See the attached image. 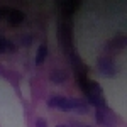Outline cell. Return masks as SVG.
Returning a JSON list of instances; mask_svg holds the SVG:
<instances>
[{
	"label": "cell",
	"mask_w": 127,
	"mask_h": 127,
	"mask_svg": "<svg viewBox=\"0 0 127 127\" xmlns=\"http://www.w3.org/2000/svg\"><path fill=\"white\" fill-rule=\"evenodd\" d=\"M24 19H26V14L19 9H10L9 14H7V22H9L10 26H14V27L20 26L24 22Z\"/></svg>",
	"instance_id": "7"
},
{
	"label": "cell",
	"mask_w": 127,
	"mask_h": 127,
	"mask_svg": "<svg viewBox=\"0 0 127 127\" xmlns=\"http://www.w3.org/2000/svg\"><path fill=\"white\" fill-rule=\"evenodd\" d=\"M71 100V110L76 112L80 115H85L90 112V103H88L85 98H69Z\"/></svg>",
	"instance_id": "6"
},
{
	"label": "cell",
	"mask_w": 127,
	"mask_h": 127,
	"mask_svg": "<svg viewBox=\"0 0 127 127\" xmlns=\"http://www.w3.org/2000/svg\"><path fill=\"white\" fill-rule=\"evenodd\" d=\"M95 119H97V124L100 127H119V124H120L119 115L108 107L95 108Z\"/></svg>",
	"instance_id": "3"
},
{
	"label": "cell",
	"mask_w": 127,
	"mask_h": 127,
	"mask_svg": "<svg viewBox=\"0 0 127 127\" xmlns=\"http://www.w3.org/2000/svg\"><path fill=\"white\" fill-rule=\"evenodd\" d=\"M49 54V49H48V44L46 42H42V44H39V48H37V51H36V58H34V63L39 66V64H42L44 61H46V58H48Z\"/></svg>",
	"instance_id": "8"
},
{
	"label": "cell",
	"mask_w": 127,
	"mask_h": 127,
	"mask_svg": "<svg viewBox=\"0 0 127 127\" xmlns=\"http://www.w3.org/2000/svg\"><path fill=\"white\" fill-rule=\"evenodd\" d=\"M58 5L63 9V15H64V17H69V15L80 7V2H59Z\"/></svg>",
	"instance_id": "9"
},
{
	"label": "cell",
	"mask_w": 127,
	"mask_h": 127,
	"mask_svg": "<svg viewBox=\"0 0 127 127\" xmlns=\"http://www.w3.org/2000/svg\"><path fill=\"white\" fill-rule=\"evenodd\" d=\"M97 68H98V71H100L103 76H108V78H114V76L117 75L115 61L110 58V56H98Z\"/></svg>",
	"instance_id": "4"
},
{
	"label": "cell",
	"mask_w": 127,
	"mask_h": 127,
	"mask_svg": "<svg viewBox=\"0 0 127 127\" xmlns=\"http://www.w3.org/2000/svg\"><path fill=\"white\" fill-rule=\"evenodd\" d=\"M3 53H15V44L7 37H0V54Z\"/></svg>",
	"instance_id": "11"
},
{
	"label": "cell",
	"mask_w": 127,
	"mask_h": 127,
	"mask_svg": "<svg viewBox=\"0 0 127 127\" xmlns=\"http://www.w3.org/2000/svg\"><path fill=\"white\" fill-rule=\"evenodd\" d=\"M76 76H78V85L81 88V92L87 95V102L90 103V107H95V108L108 107L100 83H97L95 80H90L87 75H76Z\"/></svg>",
	"instance_id": "1"
},
{
	"label": "cell",
	"mask_w": 127,
	"mask_h": 127,
	"mask_svg": "<svg viewBox=\"0 0 127 127\" xmlns=\"http://www.w3.org/2000/svg\"><path fill=\"white\" fill-rule=\"evenodd\" d=\"M36 127H49V124L44 117H39V119H36Z\"/></svg>",
	"instance_id": "13"
},
{
	"label": "cell",
	"mask_w": 127,
	"mask_h": 127,
	"mask_svg": "<svg viewBox=\"0 0 127 127\" xmlns=\"http://www.w3.org/2000/svg\"><path fill=\"white\" fill-rule=\"evenodd\" d=\"M56 127H69V126H64V124H59V126H56Z\"/></svg>",
	"instance_id": "15"
},
{
	"label": "cell",
	"mask_w": 127,
	"mask_h": 127,
	"mask_svg": "<svg viewBox=\"0 0 127 127\" xmlns=\"http://www.w3.org/2000/svg\"><path fill=\"white\" fill-rule=\"evenodd\" d=\"M48 107L58 108L61 112H71V100L66 97H61V95H56V97H51L48 100Z\"/></svg>",
	"instance_id": "5"
},
{
	"label": "cell",
	"mask_w": 127,
	"mask_h": 127,
	"mask_svg": "<svg viewBox=\"0 0 127 127\" xmlns=\"http://www.w3.org/2000/svg\"><path fill=\"white\" fill-rule=\"evenodd\" d=\"M58 37L61 48L66 51V54L73 53V26H71V19L64 17L59 19V27H58Z\"/></svg>",
	"instance_id": "2"
},
{
	"label": "cell",
	"mask_w": 127,
	"mask_h": 127,
	"mask_svg": "<svg viewBox=\"0 0 127 127\" xmlns=\"http://www.w3.org/2000/svg\"><path fill=\"white\" fill-rule=\"evenodd\" d=\"M124 46H126V37H124V36L114 37V39L110 41V48H114L115 51H120V49H124Z\"/></svg>",
	"instance_id": "12"
},
{
	"label": "cell",
	"mask_w": 127,
	"mask_h": 127,
	"mask_svg": "<svg viewBox=\"0 0 127 127\" xmlns=\"http://www.w3.org/2000/svg\"><path fill=\"white\" fill-rule=\"evenodd\" d=\"M71 127H90V126H87V124H80V122H76V120H73V122H71Z\"/></svg>",
	"instance_id": "14"
},
{
	"label": "cell",
	"mask_w": 127,
	"mask_h": 127,
	"mask_svg": "<svg viewBox=\"0 0 127 127\" xmlns=\"http://www.w3.org/2000/svg\"><path fill=\"white\" fill-rule=\"evenodd\" d=\"M49 80H51L53 83H56V85H61V83H64V81L68 80V73L63 71V69H54V71L51 73Z\"/></svg>",
	"instance_id": "10"
}]
</instances>
